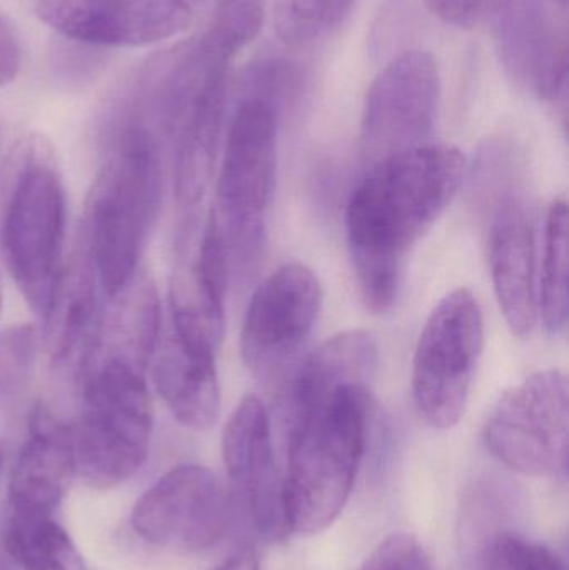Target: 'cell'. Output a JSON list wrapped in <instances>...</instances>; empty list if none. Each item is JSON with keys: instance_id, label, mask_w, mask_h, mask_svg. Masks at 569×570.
<instances>
[{"instance_id": "obj_1", "label": "cell", "mask_w": 569, "mask_h": 570, "mask_svg": "<svg viewBox=\"0 0 569 570\" xmlns=\"http://www.w3.org/2000/svg\"><path fill=\"white\" fill-rule=\"evenodd\" d=\"M457 147L424 146L367 169L346 207V236L367 307L393 305L408 254L444 213L463 183Z\"/></svg>"}, {"instance_id": "obj_2", "label": "cell", "mask_w": 569, "mask_h": 570, "mask_svg": "<svg viewBox=\"0 0 569 570\" xmlns=\"http://www.w3.org/2000/svg\"><path fill=\"white\" fill-rule=\"evenodd\" d=\"M371 405L370 385H346L284 425L291 534H320L340 518L366 451Z\"/></svg>"}, {"instance_id": "obj_3", "label": "cell", "mask_w": 569, "mask_h": 570, "mask_svg": "<svg viewBox=\"0 0 569 570\" xmlns=\"http://www.w3.org/2000/svg\"><path fill=\"white\" fill-rule=\"evenodd\" d=\"M163 163L156 134L140 120L124 122L90 187L84 230L97 281L107 297L139 273V263L159 217Z\"/></svg>"}, {"instance_id": "obj_4", "label": "cell", "mask_w": 569, "mask_h": 570, "mask_svg": "<svg viewBox=\"0 0 569 570\" xmlns=\"http://www.w3.org/2000/svg\"><path fill=\"white\" fill-rule=\"evenodd\" d=\"M66 189L52 144L40 134L20 137L0 177V249L10 277L43 318L62 276Z\"/></svg>"}, {"instance_id": "obj_5", "label": "cell", "mask_w": 569, "mask_h": 570, "mask_svg": "<svg viewBox=\"0 0 569 570\" xmlns=\"http://www.w3.org/2000/svg\"><path fill=\"white\" fill-rule=\"evenodd\" d=\"M277 107L247 97L227 134L217 179L216 220L229 276L246 279L263 259L276 190Z\"/></svg>"}, {"instance_id": "obj_6", "label": "cell", "mask_w": 569, "mask_h": 570, "mask_svg": "<svg viewBox=\"0 0 569 570\" xmlns=\"http://www.w3.org/2000/svg\"><path fill=\"white\" fill-rule=\"evenodd\" d=\"M70 432L76 475L89 488L104 491L133 478L146 462L153 435L146 372L117 361L94 362Z\"/></svg>"}, {"instance_id": "obj_7", "label": "cell", "mask_w": 569, "mask_h": 570, "mask_svg": "<svg viewBox=\"0 0 569 570\" xmlns=\"http://www.w3.org/2000/svg\"><path fill=\"white\" fill-rule=\"evenodd\" d=\"M483 344L480 302L470 288H454L431 312L414 354V407L430 428L448 431L463 419Z\"/></svg>"}, {"instance_id": "obj_8", "label": "cell", "mask_w": 569, "mask_h": 570, "mask_svg": "<svg viewBox=\"0 0 569 570\" xmlns=\"http://www.w3.org/2000/svg\"><path fill=\"white\" fill-rule=\"evenodd\" d=\"M568 377L548 368L501 395L484 428V442L511 471L560 478L568 471Z\"/></svg>"}, {"instance_id": "obj_9", "label": "cell", "mask_w": 569, "mask_h": 570, "mask_svg": "<svg viewBox=\"0 0 569 570\" xmlns=\"http://www.w3.org/2000/svg\"><path fill=\"white\" fill-rule=\"evenodd\" d=\"M440 100V70L431 53L406 50L371 83L361 124V159L374 164L424 146Z\"/></svg>"}, {"instance_id": "obj_10", "label": "cell", "mask_w": 569, "mask_h": 570, "mask_svg": "<svg viewBox=\"0 0 569 570\" xmlns=\"http://www.w3.org/2000/svg\"><path fill=\"white\" fill-rule=\"evenodd\" d=\"M233 495L223 479L203 465L173 469L134 504V531L164 548L204 551L226 535Z\"/></svg>"}, {"instance_id": "obj_11", "label": "cell", "mask_w": 569, "mask_h": 570, "mask_svg": "<svg viewBox=\"0 0 569 570\" xmlns=\"http://www.w3.org/2000/svg\"><path fill=\"white\" fill-rule=\"evenodd\" d=\"M323 307L316 274L301 263L279 267L257 285L241 328V357L254 374H269L307 341Z\"/></svg>"}, {"instance_id": "obj_12", "label": "cell", "mask_w": 569, "mask_h": 570, "mask_svg": "<svg viewBox=\"0 0 569 570\" xmlns=\"http://www.w3.org/2000/svg\"><path fill=\"white\" fill-rule=\"evenodd\" d=\"M62 39L90 47H144L179 36L194 19L183 0H37Z\"/></svg>"}, {"instance_id": "obj_13", "label": "cell", "mask_w": 569, "mask_h": 570, "mask_svg": "<svg viewBox=\"0 0 569 570\" xmlns=\"http://www.w3.org/2000/svg\"><path fill=\"white\" fill-rule=\"evenodd\" d=\"M223 458L259 534L273 542L284 541L291 532L283 472L276 464L269 412L257 395H246L227 421Z\"/></svg>"}, {"instance_id": "obj_14", "label": "cell", "mask_w": 569, "mask_h": 570, "mask_svg": "<svg viewBox=\"0 0 569 570\" xmlns=\"http://www.w3.org/2000/svg\"><path fill=\"white\" fill-rule=\"evenodd\" d=\"M488 17L508 77L541 100L565 99L567 39L547 0H493Z\"/></svg>"}, {"instance_id": "obj_15", "label": "cell", "mask_w": 569, "mask_h": 570, "mask_svg": "<svg viewBox=\"0 0 569 570\" xmlns=\"http://www.w3.org/2000/svg\"><path fill=\"white\" fill-rule=\"evenodd\" d=\"M229 264L213 214L196 246L193 233H180L179 261L170 281L174 334L194 347L219 351L224 332V295Z\"/></svg>"}, {"instance_id": "obj_16", "label": "cell", "mask_w": 569, "mask_h": 570, "mask_svg": "<svg viewBox=\"0 0 569 570\" xmlns=\"http://www.w3.org/2000/svg\"><path fill=\"white\" fill-rule=\"evenodd\" d=\"M102 291L86 253L63 266L52 302L43 315V338L53 377L84 382L99 344L104 311Z\"/></svg>"}, {"instance_id": "obj_17", "label": "cell", "mask_w": 569, "mask_h": 570, "mask_svg": "<svg viewBox=\"0 0 569 570\" xmlns=\"http://www.w3.org/2000/svg\"><path fill=\"white\" fill-rule=\"evenodd\" d=\"M490 269L501 312L514 335L527 337L538 322L534 230L523 200L501 199L490 233Z\"/></svg>"}, {"instance_id": "obj_18", "label": "cell", "mask_w": 569, "mask_h": 570, "mask_svg": "<svg viewBox=\"0 0 569 570\" xmlns=\"http://www.w3.org/2000/svg\"><path fill=\"white\" fill-rule=\"evenodd\" d=\"M72 475L76 462L70 428L46 409H37L10 475V509L53 514Z\"/></svg>"}, {"instance_id": "obj_19", "label": "cell", "mask_w": 569, "mask_h": 570, "mask_svg": "<svg viewBox=\"0 0 569 570\" xmlns=\"http://www.w3.org/2000/svg\"><path fill=\"white\" fill-rule=\"evenodd\" d=\"M380 358L376 337L371 332L353 328L327 338L307 355L283 401V424L330 399L346 385H370Z\"/></svg>"}, {"instance_id": "obj_20", "label": "cell", "mask_w": 569, "mask_h": 570, "mask_svg": "<svg viewBox=\"0 0 569 570\" xmlns=\"http://www.w3.org/2000/svg\"><path fill=\"white\" fill-rule=\"evenodd\" d=\"M153 381L179 424L193 431L214 428L220 411L214 352L194 347L173 334L154 354Z\"/></svg>"}, {"instance_id": "obj_21", "label": "cell", "mask_w": 569, "mask_h": 570, "mask_svg": "<svg viewBox=\"0 0 569 570\" xmlns=\"http://www.w3.org/2000/svg\"><path fill=\"white\" fill-rule=\"evenodd\" d=\"M110 314L104 315L92 362L117 361L146 372L159 337L160 304L153 277L137 273L114 295Z\"/></svg>"}, {"instance_id": "obj_22", "label": "cell", "mask_w": 569, "mask_h": 570, "mask_svg": "<svg viewBox=\"0 0 569 570\" xmlns=\"http://www.w3.org/2000/svg\"><path fill=\"white\" fill-rule=\"evenodd\" d=\"M0 539L22 570H84L79 549L53 514L9 509Z\"/></svg>"}, {"instance_id": "obj_23", "label": "cell", "mask_w": 569, "mask_h": 570, "mask_svg": "<svg viewBox=\"0 0 569 570\" xmlns=\"http://www.w3.org/2000/svg\"><path fill=\"white\" fill-rule=\"evenodd\" d=\"M568 204L557 199L545 224L543 261L538 288V317L550 335H561L568 324Z\"/></svg>"}, {"instance_id": "obj_24", "label": "cell", "mask_w": 569, "mask_h": 570, "mask_svg": "<svg viewBox=\"0 0 569 570\" xmlns=\"http://www.w3.org/2000/svg\"><path fill=\"white\" fill-rule=\"evenodd\" d=\"M354 0H274L277 36L290 47L326 39L346 19Z\"/></svg>"}, {"instance_id": "obj_25", "label": "cell", "mask_w": 569, "mask_h": 570, "mask_svg": "<svg viewBox=\"0 0 569 570\" xmlns=\"http://www.w3.org/2000/svg\"><path fill=\"white\" fill-rule=\"evenodd\" d=\"M473 570H567V564L548 546L511 531H497L484 539Z\"/></svg>"}, {"instance_id": "obj_26", "label": "cell", "mask_w": 569, "mask_h": 570, "mask_svg": "<svg viewBox=\"0 0 569 570\" xmlns=\"http://www.w3.org/2000/svg\"><path fill=\"white\" fill-rule=\"evenodd\" d=\"M266 0H220L213 27L204 36L224 56L234 59L263 27Z\"/></svg>"}, {"instance_id": "obj_27", "label": "cell", "mask_w": 569, "mask_h": 570, "mask_svg": "<svg viewBox=\"0 0 569 570\" xmlns=\"http://www.w3.org/2000/svg\"><path fill=\"white\" fill-rule=\"evenodd\" d=\"M39 334L32 325H12L0 332V402L22 391L36 364Z\"/></svg>"}, {"instance_id": "obj_28", "label": "cell", "mask_w": 569, "mask_h": 570, "mask_svg": "<svg viewBox=\"0 0 569 570\" xmlns=\"http://www.w3.org/2000/svg\"><path fill=\"white\" fill-rule=\"evenodd\" d=\"M357 570H431V559L414 535H387Z\"/></svg>"}, {"instance_id": "obj_29", "label": "cell", "mask_w": 569, "mask_h": 570, "mask_svg": "<svg viewBox=\"0 0 569 570\" xmlns=\"http://www.w3.org/2000/svg\"><path fill=\"white\" fill-rule=\"evenodd\" d=\"M434 16L458 27H471L488 17L493 0H426Z\"/></svg>"}, {"instance_id": "obj_30", "label": "cell", "mask_w": 569, "mask_h": 570, "mask_svg": "<svg viewBox=\"0 0 569 570\" xmlns=\"http://www.w3.org/2000/svg\"><path fill=\"white\" fill-rule=\"evenodd\" d=\"M22 67V49L10 23L0 17V87L13 82Z\"/></svg>"}, {"instance_id": "obj_31", "label": "cell", "mask_w": 569, "mask_h": 570, "mask_svg": "<svg viewBox=\"0 0 569 570\" xmlns=\"http://www.w3.org/2000/svg\"><path fill=\"white\" fill-rule=\"evenodd\" d=\"M214 570H261V559L254 549H243Z\"/></svg>"}, {"instance_id": "obj_32", "label": "cell", "mask_w": 569, "mask_h": 570, "mask_svg": "<svg viewBox=\"0 0 569 570\" xmlns=\"http://www.w3.org/2000/svg\"><path fill=\"white\" fill-rule=\"evenodd\" d=\"M0 570H22L19 568V566L16 564V562L12 561V559L9 558V556L3 552V556H0Z\"/></svg>"}, {"instance_id": "obj_33", "label": "cell", "mask_w": 569, "mask_h": 570, "mask_svg": "<svg viewBox=\"0 0 569 570\" xmlns=\"http://www.w3.org/2000/svg\"><path fill=\"white\" fill-rule=\"evenodd\" d=\"M184 3H186L187 7H190V9L196 12L197 9H200V7L206 6L209 0H183Z\"/></svg>"}, {"instance_id": "obj_34", "label": "cell", "mask_w": 569, "mask_h": 570, "mask_svg": "<svg viewBox=\"0 0 569 570\" xmlns=\"http://www.w3.org/2000/svg\"><path fill=\"white\" fill-rule=\"evenodd\" d=\"M2 465H3V451H2V445H0V471H2Z\"/></svg>"}, {"instance_id": "obj_35", "label": "cell", "mask_w": 569, "mask_h": 570, "mask_svg": "<svg viewBox=\"0 0 569 570\" xmlns=\"http://www.w3.org/2000/svg\"><path fill=\"white\" fill-rule=\"evenodd\" d=\"M0 312H2V294H0Z\"/></svg>"}, {"instance_id": "obj_36", "label": "cell", "mask_w": 569, "mask_h": 570, "mask_svg": "<svg viewBox=\"0 0 569 570\" xmlns=\"http://www.w3.org/2000/svg\"><path fill=\"white\" fill-rule=\"evenodd\" d=\"M555 2H561V3H565V2H567V0H555Z\"/></svg>"}]
</instances>
